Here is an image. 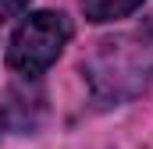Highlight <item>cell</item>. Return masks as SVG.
<instances>
[{"instance_id": "obj_1", "label": "cell", "mask_w": 153, "mask_h": 149, "mask_svg": "<svg viewBox=\"0 0 153 149\" xmlns=\"http://www.w3.org/2000/svg\"><path fill=\"white\" fill-rule=\"evenodd\" d=\"M153 74V32H121L103 39L85 60L89 89L100 103H121L135 96Z\"/></svg>"}, {"instance_id": "obj_2", "label": "cell", "mask_w": 153, "mask_h": 149, "mask_svg": "<svg viewBox=\"0 0 153 149\" xmlns=\"http://www.w3.org/2000/svg\"><path fill=\"white\" fill-rule=\"evenodd\" d=\"M71 25L57 11H32L11 36L7 46V64L18 74H43L68 46Z\"/></svg>"}, {"instance_id": "obj_3", "label": "cell", "mask_w": 153, "mask_h": 149, "mask_svg": "<svg viewBox=\"0 0 153 149\" xmlns=\"http://www.w3.org/2000/svg\"><path fill=\"white\" fill-rule=\"evenodd\" d=\"M135 7H143V0H82L85 18L96 21V25L114 21V18H125V14H132Z\"/></svg>"}, {"instance_id": "obj_4", "label": "cell", "mask_w": 153, "mask_h": 149, "mask_svg": "<svg viewBox=\"0 0 153 149\" xmlns=\"http://www.w3.org/2000/svg\"><path fill=\"white\" fill-rule=\"evenodd\" d=\"M25 7H29V0H0V21H11V18H18Z\"/></svg>"}]
</instances>
